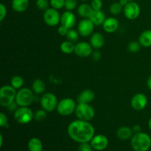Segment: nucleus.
I'll use <instances>...</instances> for the list:
<instances>
[{"label":"nucleus","instance_id":"nucleus-1","mask_svg":"<svg viewBox=\"0 0 151 151\" xmlns=\"http://www.w3.org/2000/svg\"><path fill=\"white\" fill-rule=\"evenodd\" d=\"M67 134L71 139L79 144L90 142L95 134V129L88 121L78 119L68 125Z\"/></svg>","mask_w":151,"mask_h":151},{"label":"nucleus","instance_id":"nucleus-2","mask_svg":"<svg viewBox=\"0 0 151 151\" xmlns=\"http://www.w3.org/2000/svg\"><path fill=\"white\" fill-rule=\"evenodd\" d=\"M131 145L134 151H148L151 147V137L147 134H134L131 139Z\"/></svg>","mask_w":151,"mask_h":151},{"label":"nucleus","instance_id":"nucleus-3","mask_svg":"<svg viewBox=\"0 0 151 151\" xmlns=\"http://www.w3.org/2000/svg\"><path fill=\"white\" fill-rule=\"evenodd\" d=\"M17 91L11 85H4L0 88V104L7 108L16 100Z\"/></svg>","mask_w":151,"mask_h":151},{"label":"nucleus","instance_id":"nucleus-4","mask_svg":"<svg viewBox=\"0 0 151 151\" xmlns=\"http://www.w3.org/2000/svg\"><path fill=\"white\" fill-rule=\"evenodd\" d=\"M35 93L28 88H22L17 91L15 101L19 107H28L34 101Z\"/></svg>","mask_w":151,"mask_h":151},{"label":"nucleus","instance_id":"nucleus-5","mask_svg":"<svg viewBox=\"0 0 151 151\" xmlns=\"http://www.w3.org/2000/svg\"><path fill=\"white\" fill-rule=\"evenodd\" d=\"M75 113L78 119L88 122L95 116V111L89 103H78Z\"/></svg>","mask_w":151,"mask_h":151},{"label":"nucleus","instance_id":"nucleus-6","mask_svg":"<svg viewBox=\"0 0 151 151\" xmlns=\"http://www.w3.org/2000/svg\"><path fill=\"white\" fill-rule=\"evenodd\" d=\"M77 104L76 102L70 97H66L58 102L57 106L58 113L63 116H69L75 111Z\"/></svg>","mask_w":151,"mask_h":151},{"label":"nucleus","instance_id":"nucleus-7","mask_svg":"<svg viewBox=\"0 0 151 151\" xmlns=\"http://www.w3.org/2000/svg\"><path fill=\"white\" fill-rule=\"evenodd\" d=\"M40 103L43 109L47 112H52L57 109L58 101V98L53 93H44L40 99Z\"/></svg>","mask_w":151,"mask_h":151},{"label":"nucleus","instance_id":"nucleus-8","mask_svg":"<svg viewBox=\"0 0 151 151\" xmlns=\"http://www.w3.org/2000/svg\"><path fill=\"white\" fill-rule=\"evenodd\" d=\"M14 119L18 123L24 125L34 119V113L29 107H19L14 112Z\"/></svg>","mask_w":151,"mask_h":151},{"label":"nucleus","instance_id":"nucleus-9","mask_svg":"<svg viewBox=\"0 0 151 151\" xmlns=\"http://www.w3.org/2000/svg\"><path fill=\"white\" fill-rule=\"evenodd\" d=\"M43 18L44 22L47 25L50 27H55L57 26L60 22L61 16L59 13L58 10L52 7H50L44 11Z\"/></svg>","mask_w":151,"mask_h":151},{"label":"nucleus","instance_id":"nucleus-10","mask_svg":"<svg viewBox=\"0 0 151 151\" xmlns=\"http://www.w3.org/2000/svg\"><path fill=\"white\" fill-rule=\"evenodd\" d=\"M124 15L129 20H135L141 13L140 6L136 1H129L123 8Z\"/></svg>","mask_w":151,"mask_h":151},{"label":"nucleus","instance_id":"nucleus-11","mask_svg":"<svg viewBox=\"0 0 151 151\" xmlns=\"http://www.w3.org/2000/svg\"><path fill=\"white\" fill-rule=\"evenodd\" d=\"M95 25L90 19H83L78 23V31L83 37H88L94 33V28Z\"/></svg>","mask_w":151,"mask_h":151},{"label":"nucleus","instance_id":"nucleus-12","mask_svg":"<svg viewBox=\"0 0 151 151\" xmlns=\"http://www.w3.org/2000/svg\"><path fill=\"white\" fill-rule=\"evenodd\" d=\"M93 47L90 43L86 41H81L75 44V54L80 58H87L93 52Z\"/></svg>","mask_w":151,"mask_h":151},{"label":"nucleus","instance_id":"nucleus-13","mask_svg":"<svg viewBox=\"0 0 151 151\" xmlns=\"http://www.w3.org/2000/svg\"><path fill=\"white\" fill-rule=\"evenodd\" d=\"M90 144L94 150L103 151L109 146V139L103 134H97L90 141Z\"/></svg>","mask_w":151,"mask_h":151},{"label":"nucleus","instance_id":"nucleus-14","mask_svg":"<svg viewBox=\"0 0 151 151\" xmlns=\"http://www.w3.org/2000/svg\"><path fill=\"white\" fill-rule=\"evenodd\" d=\"M148 99L145 94L142 93H137L131 98V105L136 111H142L147 106Z\"/></svg>","mask_w":151,"mask_h":151},{"label":"nucleus","instance_id":"nucleus-15","mask_svg":"<svg viewBox=\"0 0 151 151\" xmlns=\"http://www.w3.org/2000/svg\"><path fill=\"white\" fill-rule=\"evenodd\" d=\"M60 23L69 29H72L76 24V16L72 13V11L66 10L61 15Z\"/></svg>","mask_w":151,"mask_h":151},{"label":"nucleus","instance_id":"nucleus-16","mask_svg":"<svg viewBox=\"0 0 151 151\" xmlns=\"http://www.w3.org/2000/svg\"><path fill=\"white\" fill-rule=\"evenodd\" d=\"M119 22L114 17H109L106 19L103 24V29L108 33L116 32L119 28Z\"/></svg>","mask_w":151,"mask_h":151},{"label":"nucleus","instance_id":"nucleus-17","mask_svg":"<svg viewBox=\"0 0 151 151\" xmlns=\"http://www.w3.org/2000/svg\"><path fill=\"white\" fill-rule=\"evenodd\" d=\"M95 98V94L91 89H84L77 97L78 103H90Z\"/></svg>","mask_w":151,"mask_h":151},{"label":"nucleus","instance_id":"nucleus-18","mask_svg":"<svg viewBox=\"0 0 151 151\" xmlns=\"http://www.w3.org/2000/svg\"><path fill=\"white\" fill-rule=\"evenodd\" d=\"M90 44L96 50L102 48L105 44V38L100 32H94L90 38Z\"/></svg>","mask_w":151,"mask_h":151},{"label":"nucleus","instance_id":"nucleus-19","mask_svg":"<svg viewBox=\"0 0 151 151\" xmlns=\"http://www.w3.org/2000/svg\"><path fill=\"white\" fill-rule=\"evenodd\" d=\"M134 131L132 128L128 126H122L116 131V136L118 139L121 140H128L131 139L134 136Z\"/></svg>","mask_w":151,"mask_h":151},{"label":"nucleus","instance_id":"nucleus-20","mask_svg":"<svg viewBox=\"0 0 151 151\" xmlns=\"http://www.w3.org/2000/svg\"><path fill=\"white\" fill-rule=\"evenodd\" d=\"M93 11L94 10L91 4H87V3H83L80 4L78 7V15L83 19H89Z\"/></svg>","mask_w":151,"mask_h":151},{"label":"nucleus","instance_id":"nucleus-21","mask_svg":"<svg viewBox=\"0 0 151 151\" xmlns=\"http://www.w3.org/2000/svg\"><path fill=\"white\" fill-rule=\"evenodd\" d=\"M29 0H12L11 6L13 10L17 13H23L29 7Z\"/></svg>","mask_w":151,"mask_h":151},{"label":"nucleus","instance_id":"nucleus-22","mask_svg":"<svg viewBox=\"0 0 151 151\" xmlns=\"http://www.w3.org/2000/svg\"><path fill=\"white\" fill-rule=\"evenodd\" d=\"M89 19H91V21L93 22V24L94 25H96V26H100V25L103 24L104 22L106 21V18L105 13L101 10H94Z\"/></svg>","mask_w":151,"mask_h":151},{"label":"nucleus","instance_id":"nucleus-23","mask_svg":"<svg viewBox=\"0 0 151 151\" xmlns=\"http://www.w3.org/2000/svg\"><path fill=\"white\" fill-rule=\"evenodd\" d=\"M139 42L142 47H151V29H147L142 32L139 36Z\"/></svg>","mask_w":151,"mask_h":151},{"label":"nucleus","instance_id":"nucleus-24","mask_svg":"<svg viewBox=\"0 0 151 151\" xmlns=\"http://www.w3.org/2000/svg\"><path fill=\"white\" fill-rule=\"evenodd\" d=\"M27 147L29 151H43L42 142L37 137H33L29 140Z\"/></svg>","mask_w":151,"mask_h":151},{"label":"nucleus","instance_id":"nucleus-25","mask_svg":"<svg viewBox=\"0 0 151 151\" xmlns=\"http://www.w3.org/2000/svg\"><path fill=\"white\" fill-rule=\"evenodd\" d=\"M32 90L35 94H43L46 90V84L41 79H35L32 82Z\"/></svg>","mask_w":151,"mask_h":151},{"label":"nucleus","instance_id":"nucleus-26","mask_svg":"<svg viewBox=\"0 0 151 151\" xmlns=\"http://www.w3.org/2000/svg\"><path fill=\"white\" fill-rule=\"evenodd\" d=\"M60 48L62 52L64 54L69 55L75 52V44H74V43L72 41L67 40V41H64L61 43Z\"/></svg>","mask_w":151,"mask_h":151},{"label":"nucleus","instance_id":"nucleus-27","mask_svg":"<svg viewBox=\"0 0 151 151\" xmlns=\"http://www.w3.org/2000/svg\"><path fill=\"white\" fill-rule=\"evenodd\" d=\"M24 83V81L22 77L19 75H15L10 80V85L13 87H14L16 90H19L22 88Z\"/></svg>","mask_w":151,"mask_h":151},{"label":"nucleus","instance_id":"nucleus-28","mask_svg":"<svg viewBox=\"0 0 151 151\" xmlns=\"http://www.w3.org/2000/svg\"><path fill=\"white\" fill-rule=\"evenodd\" d=\"M79 32L78 31L75 30L74 29H69V32H68L67 35H66V38L69 41H72V42L75 43L77 42L79 39Z\"/></svg>","mask_w":151,"mask_h":151},{"label":"nucleus","instance_id":"nucleus-29","mask_svg":"<svg viewBox=\"0 0 151 151\" xmlns=\"http://www.w3.org/2000/svg\"><path fill=\"white\" fill-rule=\"evenodd\" d=\"M124 7H122L119 2H114L111 4L109 7L110 13L113 15H118L123 10Z\"/></svg>","mask_w":151,"mask_h":151},{"label":"nucleus","instance_id":"nucleus-30","mask_svg":"<svg viewBox=\"0 0 151 151\" xmlns=\"http://www.w3.org/2000/svg\"><path fill=\"white\" fill-rule=\"evenodd\" d=\"M141 44L138 41H133L130 42L128 45V51L131 52L132 53H137L139 51L140 48H141Z\"/></svg>","mask_w":151,"mask_h":151},{"label":"nucleus","instance_id":"nucleus-31","mask_svg":"<svg viewBox=\"0 0 151 151\" xmlns=\"http://www.w3.org/2000/svg\"><path fill=\"white\" fill-rule=\"evenodd\" d=\"M36 4L37 7L40 10H43L45 11L48 8H50V1L49 0H36Z\"/></svg>","mask_w":151,"mask_h":151},{"label":"nucleus","instance_id":"nucleus-32","mask_svg":"<svg viewBox=\"0 0 151 151\" xmlns=\"http://www.w3.org/2000/svg\"><path fill=\"white\" fill-rule=\"evenodd\" d=\"M47 111H46L44 109H39L34 114V119L38 122L43 121L47 117Z\"/></svg>","mask_w":151,"mask_h":151},{"label":"nucleus","instance_id":"nucleus-33","mask_svg":"<svg viewBox=\"0 0 151 151\" xmlns=\"http://www.w3.org/2000/svg\"><path fill=\"white\" fill-rule=\"evenodd\" d=\"M50 6L56 10H60L65 5V0H50Z\"/></svg>","mask_w":151,"mask_h":151},{"label":"nucleus","instance_id":"nucleus-34","mask_svg":"<svg viewBox=\"0 0 151 151\" xmlns=\"http://www.w3.org/2000/svg\"><path fill=\"white\" fill-rule=\"evenodd\" d=\"M78 5V0H65L64 7L66 10L72 11L75 10Z\"/></svg>","mask_w":151,"mask_h":151},{"label":"nucleus","instance_id":"nucleus-35","mask_svg":"<svg viewBox=\"0 0 151 151\" xmlns=\"http://www.w3.org/2000/svg\"><path fill=\"white\" fill-rule=\"evenodd\" d=\"M8 118L7 115L4 113L0 114V126L1 128H7L9 127Z\"/></svg>","mask_w":151,"mask_h":151},{"label":"nucleus","instance_id":"nucleus-36","mask_svg":"<svg viewBox=\"0 0 151 151\" xmlns=\"http://www.w3.org/2000/svg\"><path fill=\"white\" fill-rule=\"evenodd\" d=\"M93 147H91V144L89 142L81 143L78 146V151H93Z\"/></svg>","mask_w":151,"mask_h":151},{"label":"nucleus","instance_id":"nucleus-37","mask_svg":"<svg viewBox=\"0 0 151 151\" xmlns=\"http://www.w3.org/2000/svg\"><path fill=\"white\" fill-rule=\"evenodd\" d=\"M90 4L94 10H100L103 7V1L102 0H91Z\"/></svg>","mask_w":151,"mask_h":151},{"label":"nucleus","instance_id":"nucleus-38","mask_svg":"<svg viewBox=\"0 0 151 151\" xmlns=\"http://www.w3.org/2000/svg\"><path fill=\"white\" fill-rule=\"evenodd\" d=\"M7 16V7L4 4H0V22H2Z\"/></svg>","mask_w":151,"mask_h":151},{"label":"nucleus","instance_id":"nucleus-39","mask_svg":"<svg viewBox=\"0 0 151 151\" xmlns=\"http://www.w3.org/2000/svg\"><path fill=\"white\" fill-rule=\"evenodd\" d=\"M69 30V28H67L66 27H65L64 25H62V24L58 28V32L60 35H62V36H66Z\"/></svg>","mask_w":151,"mask_h":151},{"label":"nucleus","instance_id":"nucleus-40","mask_svg":"<svg viewBox=\"0 0 151 151\" xmlns=\"http://www.w3.org/2000/svg\"><path fill=\"white\" fill-rule=\"evenodd\" d=\"M92 58H93V60H95V61H98L101 59L102 57V55L101 53L100 52V51L98 50H96V51H93L92 52Z\"/></svg>","mask_w":151,"mask_h":151},{"label":"nucleus","instance_id":"nucleus-41","mask_svg":"<svg viewBox=\"0 0 151 151\" xmlns=\"http://www.w3.org/2000/svg\"><path fill=\"white\" fill-rule=\"evenodd\" d=\"M19 107V106H18V104L16 103V102L14 101L13 103H11V104H10V106L7 107V109H9V111H13V113H14V112L17 110V109Z\"/></svg>","mask_w":151,"mask_h":151},{"label":"nucleus","instance_id":"nucleus-42","mask_svg":"<svg viewBox=\"0 0 151 151\" xmlns=\"http://www.w3.org/2000/svg\"><path fill=\"white\" fill-rule=\"evenodd\" d=\"M133 131L134 134H138V133L142 132V128L139 125H136L133 127Z\"/></svg>","mask_w":151,"mask_h":151},{"label":"nucleus","instance_id":"nucleus-43","mask_svg":"<svg viewBox=\"0 0 151 151\" xmlns=\"http://www.w3.org/2000/svg\"><path fill=\"white\" fill-rule=\"evenodd\" d=\"M119 2L120 3L121 5L124 7L127 4H128V2H129V1H128V0H119Z\"/></svg>","mask_w":151,"mask_h":151},{"label":"nucleus","instance_id":"nucleus-44","mask_svg":"<svg viewBox=\"0 0 151 151\" xmlns=\"http://www.w3.org/2000/svg\"><path fill=\"white\" fill-rule=\"evenodd\" d=\"M147 87H148L149 89L151 91V75H150V77H149L148 79H147Z\"/></svg>","mask_w":151,"mask_h":151},{"label":"nucleus","instance_id":"nucleus-45","mask_svg":"<svg viewBox=\"0 0 151 151\" xmlns=\"http://www.w3.org/2000/svg\"><path fill=\"white\" fill-rule=\"evenodd\" d=\"M3 145V136L2 134H0V147H2Z\"/></svg>","mask_w":151,"mask_h":151},{"label":"nucleus","instance_id":"nucleus-46","mask_svg":"<svg viewBox=\"0 0 151 151\" xmlns=\"http://www.w3.org/2000/svg\"><path fill=\"white\" fill-rule=\"evenodd\" d=\"M148 127L151 131V116H150V119H149V121H148Z\"/></svg>","mask_w":151,"mask_h":151},{"label":"nucleus","instance_id":"nucleus-47","mask_svg":"<svg viewBox=\"0 0 151 151\" xmlns=\"http://www.w3.org/2000/svg\"><path fill=\"white\" fill-rule=\"evenodd\" d=\"M80 1H88V0H80Z\"/></svg>","mask_w":151,"mask_h":151},{"label":"nucleus","instance_id":"nucleus-48","mask_svg":"<svg viewBox=\"0 0 151 151\" xmlns=\"http://www.w3.org/2000/svg\"><path fill=\"white\" fill-rule=\"evenodd\" d=\"M128 1H134L135 0H128Z\"/></svg>","mask_w":151,"mask_h":151},{"label":"nucleus","instance_id":"nucleus-49","mask_svg":"<svg viewBox=\"0 0 151 151\" xmlns=\"http://www.w3.org/2000/svg\"><path fill=\"white\" fill-rule=\"evenodd\" d=\"M45 151H49V150H45Z\"/></svg>","mask_w":151,"mask_h":151}]
</instances>
